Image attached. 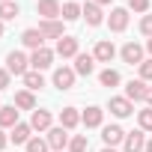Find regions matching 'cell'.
<instances>
[{
  "label": "cell",
  "instance_id": "f1b7e54d",
  "mask_svg": "<svg viewBox=\"0 0 152 152\" xmlns=\"http://www.w3.org/2000/svg\"><path fill=\"white\" fill-rule=\"evenodd\" d=\"M137 122H140V128H143V131H152V107L137 110Z\"/></svg>",
  "mask_w": 152,
  "mask_h": 152
},
{
  "label": "cell",
  "instance_id": "7402d4cb",
  "mask_svg": "<svg viewBox=\"0 0 152 152\" xmlns=\"http://www.w3.org/2000/svg\"><path fill=\"white\" fill-rule=\"evenodd\" d=\"M84 18H87V24H90V27H99V24L104 21V15H102V6L90 0V3L84 6Z\"/></svg>",
  "mask_w": 152,
  "mask_h": 152
},
{
  "label": "cell",
  "instance_id": "e575fe53",
  "mask_svg": "<svg viewBox=\"0 0 152 152\" xmlns=\"http://www.w3.org/2000/svg\"><path fill=\"white\" fill-rule=\"evenodd\" d=\"M6 143H9V134H3V128H0V152L6 149Z\"/></svg>",
  "mask_w": 152,
  "mask_h": 152
},
{
  "label": "cell",
  "instance_id": "7c38bea8",
  "mask_svg": "<svg viewBox=\"0 0 152 152\" xmlns=\"http://www.w3.org/2000/svg\"><path fill=\"white\" fill-rule=\"evenodd\" d=\"M51 110H42V107H36L33 110V116H30V128L33 131H51Z\"/></svg>",
  "mask_w": 152,
  "mask_h": 152
},
{
  "label": "cell",
  "instance_id": "60d3db41",
  "mask_svg": "<svg viewBox=\"0 0 152 152\" xmlns=\"http://www.w3.org/2000/svg\"><path fill=\"white\" fill-rule=\"evenodd\" d=\"M0 36H3V21H0Z\"/></svg>",
  "mask_w": 152,
  "mask_h": 152
},
{
  "label": "cell",
  "instance_id": "8fae6325",
  "mask_svg": "<svg viewBox=\"0 0 152 152\" xmlns=\"http://www.w3.org/2000/svg\"><path fill=\"white\" fill-rule=\"evenodd\" d=\"M119 54H122V60H125L128 66H140V63H143V48H140L137 42H125Z\"/></svg>",
  "mask_w": 152,
  "mask_h": 152
},
{
  "label": "cell",
  "instance_id": "83f0119b",
  "mask_svg": "<svg viewBox=\"0 0 152 152\" xmlns=\"http://www.w3.org/2000/svg\"><path fill=\"white\" fill-rule=\"evenodd\" d=\"M90 149V140L84 137V134H75L72 140H69V152H87Z\"/></svg>",
  "mask_w": 152,
  "mask_h": 152
},
{
  "label": "cell",
  "instance_id": "30bf717a",
  "mask_svg": "<svg viewBox=\"0 0 152 152\" xmlns=\"http://www.w3.org/2000/svg\"><path fill=\"white\" fill-rule=\"evenodd\" d=\"M54 87H57V90H72V87H75V69L60 66V69L54 72Z\"/></svg>",
  "mask_w": 152,
  "mask_h": 152
},
{
  "label": "cell",
  "instance_id": "ac0fdd59",
  "mask_svg": "<svg viewBox=\"0 0 152 152\" xmlns=\"http://www.w3.org/2000/svg\"><path fill=\"white\" fill-rule=\"evenodd\" d=\"M57 54L60 57H78V39H75V36L57 39Z\"/></svg>",
  "mask_w": 152,
  "mask_h": 152
},
{
  "label": "cell",
  "instance_id": "ffe728a7",
  "mask_svg": "<svg viewBox=\"0 0 152 152\" xmlns=\"http://www.w3.org/2000/svg\"><path fill=\"white\" fill-rule=\"evenodd\" d=\"M15 125H18V107L15 104L0 107V128H15Z\"/></svg>",
  "mask_w": 152,
  "mask_h": 152
},
{
  "label": "cell",
  "instance_id": "74e56055",
  "mask_svg": "<svg viewBox=\"0 0 152 152\" xmlns=\"http://www.w3.org/2000/svg\"><path fill=\"white\" fill-rule=\"evenodd\" d=\"M146 102H149V107H152V87H149V99H146Z\"/></svg>",
  "mask_w": 152,
  "mask_h": 152
},
{
  "label": "cell",
  "instance_id": "d590c367",
  "mask_svg": "<svg viewBox=\"0 0 152 152\" xmlns=\"http://www.w3.org/2000/svg\"><path fill=\"white\" fill-rule=\"evenodd\" d=\"M93 3H99V6H107V3H110V0H93Z\"/></svg>",
  "mask_w": 152,
  "mask_h": 152
},
{
  "label": "cell",
  "instance_id": "6da1fadb",
  "mask_svg": "<svg viewBox=\"0 0 152 152\" xmlns=\"http://www.w3.org/2000/svg\"><path fill=\"white\" fill-rule=\"evenodd\" d=\"M6 72H9V75H21V78H24V75L30 72V57L21 54V51H12V54L6 57Z\"/></svg>",
  "mask_w": 152,
  "mask_h": 152
},
{
  "label": "cell",
  "instance_id": "8992f818",
  "mask_svg": "<svg viewBox=\"0 0 152 152\" xmlns=\"http://www.w3.org/2000/svg\"><path fill=\"white\" fill-rule=\"evenodd\" d=\"M107 27H110L113 33H122V30L128 27V9H122V6L110 9V15H107Z\"/></svg>",
  "mask_w": 152,
  "mask_h": 152
},
{
  "label": "cell",
  "instance_id": "d6986e66",
  "mask_svg": "<svg viewBox=\"0 0 152 152\" xmlns=\"http://www.w3.org/2000/svg\"><path fill=\"white\" fill-rule=\"evenodd\" d=\"M30 137H33V128H30V122H18L15 128H12V134H9V140L12 143H30Z\"/></svg>",
  "mask_w": 152,
  "mask_h": 152
},
{
  "label": "cell",
  "instance_id": "603a6c76",
  "mask_svg": "<svg viewBox=\"0 0 152 152\" xmlns=\"http://www.w3.org/2000/svg\"><path fill=\"white\" fill-rule=\"evenodd\" d=\"M18 15H21V9H18L15 0H3L0 3V21H15Z\"/></svg>",
  "mask_w": 152,
  "mask_h": 152
},
{
  "label": "cell",
  "instance_id": "ba28073f",
  "mask_svg": "<svg viewBox=\"0 0 152 152\" xmlns=\"http://www.w3.org/2000/svg\"><path fill=\"white\" fill-rule=\"evenodd\" d=\"M102 140H104V146H119V143H125V131H122V125H104L102 128Z\"/></svg>",
  "mask_w": 152,
  "mask_h": 152
},
{
  "label": "cell",
  "instance_id": "cb8c5ba5",
  "mask_svg": "<svg viewBox=\"0 0 152 152\" xmlns=\"http://www.w3.org/2000/svg\"><path fill=\"white\" fill-rule=\"evenodd\" d=\"M84 15V6H78L75 0H69V3H63V12H60V18L63 21H78Z\"/></svg>",
  "mask_w": 152,
  "mask_h": 152
},
{
  "label": "cell",
  "instance_id": "44dd1931",
  "mask_svg": "<svg viewBox=\"0 0 152 152\" xmlns=\"http://www.w3.org/2000/svg\"><path fill=\"white\" fill-rule=\"evenodd\" d=\"M78 122H81V113H78V107H63V110H60V125H63L66 131H72Z\"/></svg>",
  "mask_w": 152,
  "mask_h": 152
},
{
  "label": "cell",
  "instance_id": "7bdbcfd3",
  "mask_svg": "<svg viewBox=\"0 0 152 152\" xmlns=\"http://www.w3.org/2000/svg\"><path fill=\"white\" fill-rule=\"evenodd\" d=\"M0 107H3V104H0Z\"/></svg>",
  "mask_w": 152,
  "mask_h": 152
},
{
  "label": "cell",
  "instance_id": "484cf974",
  "mask_svg": "<svg viewBox=\"0 0 152 152\" xmlns=\"http://www.w3.org/2000/svg\"><path fill=\"white\" fill-rule=\"evenodd\" d=\"M24 87H27L30 93L42 90V87H45V78H42V72H36V69H33V72H27V75H24Z\"/></svg>",
  "mask_w": 152,
  "mask_h": 152
},
{
  "label": "cell",
  "instance_id": "b9f144b4",
  "mask_svg": "<svg viewBox=\"0 0 152 152\" xmlns=\"http://www.w3.org/2000/svg\"><path fill=\"white\" fill-rule=\"evenodd\" d=\"M0 3H3V0H0Z\"/></svg>",
  "mask_w": 152,
  "mask_h": 152
},
{
  "label": "cell",
  "instance_id": "5bb4252c",
  "mask_svg": "<svg viewBox=\"0 0 152 152\" xmlns=\"http://www.w3.org/2000/svg\"><path fill=\"white\" fill-rule=\"evenodd\" d=\"M21 42H24L30 51H39V48H45V36L39 33V27H30V30H24V33H21Z\"/></svg>",
  "mask_w": 152,
  "mask_h": 152
},
{
  "label": "cell",
  "instance_id": "9c48e42d",
  "mask_svg": "<svg viewBox=\"0 0 152 152\" xmlns=\"http://www.w3.org/2000/svg\"><path fill=\"white\" fill-rule=\"evenodd\" d=\"M45 140H48V146H51V149H57V152H63V149L69 146V140H72V137H69V131H66V128L60 125V128H51Z\"/></svg>",
  "mask_w": 152,
  "mask_h": 152
},
{
  "label": "cell",
  "instance_id": "4316f807",
  "mask_svg": "<svg viewBox=\"0 0 152 152\" xmlns=\"http://www.w3.org/2000/svg\"><path fill=\"white\" fill-rule=\"evenodd\" d=\"M119 81H122V78H119L116 69H104V72L99 75V84H102V87H116Z\"/></svg>",
  "mask_w": 152,
  "mask_h": 152
},
{
  "label": "cell",
  "instance_id": "2e32d148",
  "mask_svg": "<svg viewBox=\"0 0 152 152\" xmlns=\"http://www.w3.org/2000/svg\"><path fill=\"white\" fill-rule=\"evenodd\" d=\"M102 119H104V110H102V107H96V104H90V107L81 113V122H84L87 128H99V125H102Z\"/></svg>",
  "mask_w": 152,
  "mask_h": 152
},
{
  "label": "cell",
  "instance_id": "f35d334b",
  "mask_svg": "<svg viewBox=\"0 0 152 152\" xmlns=\"http://www.w3.org/2000/svg\"><path fill=\"white\" fill-rule=\"evenodd\" d=\"M146 51H149V54H152V39H149V42H146Z\"/></svg>",
  "mask_w": 152,
  "mask_h": 152
},
{
  "label": "cell",
  "instance_id": "f546056e",
  "mask_svg": "<svg viewBox=\"0 0 152 152\" xmlns=\"http://www.w3.org/2000/svg\"><path fill=\"white\" fill-rule=\"evenodd\" d=\"M51 146H48V140H42V137H30V143H27V152H48Z\"/></svg>",
  "mask_w": 152,
  "mask_h": 152
},
{
  "label": "cell",
  "instance_id": "9a60e30c",
  "mask_svg": "<svg viewBox=\"0 0 152 152\" xmlns=\"http://www.w3.org/2000/svg\"><path fill=\"white\" fill-rule=\"evenodd\" d=\"M93 57H96V63H110V60L116 57V48H113V42H107V39H102V42L96 45V51H93Z\"/></svg>",
  "mask_w": 152,
  "mask_h": 152
},
{
  "label": "cell",
  "instance_id": "4dcf8cb0",
  "mask_svg": "<svg viewBox=\"0 0 152 152\" xmlns=\"http://www.w3.org/2000/svg\"><path fill=\"white\" fill-rule=\"evenodd\" d=\"M137 69H140V81H152V57H149V60H143Z\"/></svg>",
  "mask_w": 152,
  "mask_h": 152
},
{
  "label": "cell",
  "instance_id": "836d02e7",
  "mask_svg": "<svg viewBox=\"0 0 152 152\" xmlns=\"http://www.w3.org/2000/svg\"><path fill=\"white\" fill-rule=\"evenodd\" d=\"M9 78H12V75H9L6 69H0V90H6V87H9Z\"/></svg>",
  "mask_w": 152,
  "mask_h": 152
},
{
  "label": "cell",
  "instance_id": "d4e9b609",
  "mask_svg": "<svg viewBox=\"0 0 152 152\" xmlns=\"http://www.w3.org/2000/svg\"><path fill=\"white\" fill-rule=\"evenodd\" d=\"M15 107H21V110H36V99H33V93H30V90L15 93Z\"/></svg>",
  "mask_w": 152,
  "mask_h": 152
},
{
  "label": "cell",
  "instance_id": "7a4b0ae2",
  "mask_svg": "<svg viewBox=\"0 0 152 152\" xmlns=\"http://www.w3.org/2000/svg\"><path fill=\"white\" fill-rule=\"evenodd\" d=\"M125 99L128 102H146L149 99V87H146V81H128L125 84Z\"/></svg>",
  "mask_w": 152,
  "mask_h": 152
},
{
  "label": "cell",
  "instance_id": "3957f363",
  "mask_svg": "<svg viewBox=\"0 0 152 152\" xmlns=\"http://www.w3.org/2000/svg\"><path fill=\"white\" fill-rule=\"evenodd\" d=\"M36 12L42 15V21H57L60 12H63V6H60V0H39Z\"/></svg>",
  "mask_w": 152,
  "mask_h": 152
},
{
  "label": "cell",
  "instance_id": "8d00e7d4",
  "mask_svg": "<svg viewBox=\"0 0 152 152\" xmlns=\"http://www.w3.org/2000/svg\"><path fill=\"white\" fill-rule=\"evenodd\" d=\"M143 152H152V140H146V149Z\"/></svg>",
  "mask_w": 152,
  "mask_h": 152
},
{
  "label": "cell",
  "instance_id": "e0dca14e",
  "mask_svg": "<svg viewBox=\"0 0 152 152\" xmlns=\"http://www.w3.org/2000/svg\"><path fill=\"white\" fill-rule=\"evenodd\" d=\"M39 33H42L45 39H63V36H66L60 18H57V21H42V24H39Z\"/></svg>",
  "mask_w": 152,
  "mask_h": 152
},
{
  "label": "cell",
  "instance_id": "277c9868",
  "mask_svg": "<svg viewBox=\"0 0 152 152\" xmlns=\"http://www.w3.org/2000/svg\"><path fill=\"white\" fill-rule=\"evenodd\" d=\"M107 107H110V113H113V116H119V119H125V116H131V113H134V104H131L125 96H113V99L107 102Z\"/></svg>",
  "mask_w": 152,
  "mask_h": 152
},
{
  "label": "cell",
  "instance_id": "d6a6232c",
  "mask_svg": "<svg viewBox=\"0 0 152 152\" xmlns=\"http://www.w3.org/2000/svg\"><path fill=\"white\" fill-rule=\"evenodd\" d=\"M128 9L131 12H146L149 9V0H128Z\"/></svg>",
  "mask_w": 152,
  "mask_h": 152
},
{
  "label": "cell",
  "instance_id": "52a82bcc",
  "mask_svg": "<svg viewBox=\"0 0 152 152\" xmlns=\"http://www.w3.org/2000/svg\"><path fill=\"white\" fill-rule=\"evenodd\" d=\"M54 54H57V51H51V48H39V51L30 54V66H33L36 72H42V69H48V66L54 63Z\"/></svg>",
  "mask_w": 152,
  "mask_h": 152
},
{
  "label": "cell",
  "instance_id": "5b68a950",
  "mask_svg": "<svg viewBox=\"0 0 152 152\" xmlns=\"http://www.w3.org/2000/svg\"><path fill=\"white\" fill-rule=\"evenodd\" d=\"M122 149H125V152H143V149H146V131H143V128L128 131V134H125Z\"/></svg>",
  "mask_w": 152,
  "mask_h": 152
},
{
  "label": "cell",
  "instance_id": "1f68e13d",
  "mask_svg": "<svg viewBox=\"0 0 152 152\" xmlns=\"http://www.w3.org/2000/svg\"><path fill=\"white\" fill-rule=\"evenodd\" d=\"M140 33L152 39V15H143V18H140Z\"/></svg>",
  "mask_w": 152,
  "mask_h": 152
},
{
  "label": "cell",
  "instance_id": "ab89813d",
  "mask_svg": "<svg viewBox=\"0 0 152 152\" xmlns=\"http://www.w3.org/2000/svg\"><path fill=\"white\" fill-rule=\"evenodd\" d=\"M102 152H116V149H113V146H104V149H102Z\"/></svg>",
  "mask_w": 152,
  "mask_h": 152
},
{
  "label": "cell",
  "instance_id": "4fadbf2b",
  "mask_svg": "<svg viewBox=\"0 0 152 152\" xmlns=\"http://www.w3.org/2000/svg\"><path fill=\"white\" fill-rule=\"evenodd\" d=\"M93 72H96V57L93 54H78L75 57V75H87L90 78Z\"/></svg>",
  "mask_w": 152,
  "mask_h": 152
}]
</instances>
